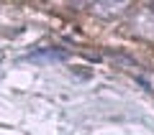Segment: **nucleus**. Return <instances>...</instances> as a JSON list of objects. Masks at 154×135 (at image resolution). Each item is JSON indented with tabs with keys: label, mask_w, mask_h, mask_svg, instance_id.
Returning a JSON list of instances; mask_svg holds the SVG:
<instances>
[{
	"label": "nucleus",
	"mask_w": 154,
	"mask_h": 135,
	"mask_svg": "<svg viewBox=\"0 0 154 135\" xmlns=\"http://www.w3.org/2000/svg\"><path fill=\"white\" fill-rule=\"evenodd\" d=\"M131 28L144 38H154V5L139 8L134 21H131Z\"/></svg>",
	"instance_id": "f03ea898"
},
{
	"label": "nucleus",
	"mask_w": 154,
	"mask_h": 135,
	"mask_svg": "<svg viewBox=\"0 0 154 135\" xmlns=\"http://www.w3.org/2000/svg\"><path fill=\"white\" fill-rule=\"evenodd\" d=\"M128 8H131V0H93L95 16L105 18V21H110V18H121Z\"/></svg>",
	"instance_id": "f257e3e1"
}]
</instances>
